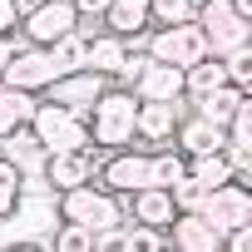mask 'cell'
<instances>
[{"mask_svg":"<svg viewBox=\"0 0 252 252\" xmlns=\"http://www.w3.org/2000/svg\"><path fill=\"white\" fill-rule=\"evenodd\" d=\"M134 114H139V99L129 89L109 84L94 109L84 114V129H89V149H104V154H119V149H134Z\"/></svg>","mask_w":252,"mask_h":252,"instance_id":"cell-1","label":"cell"},{"mask_svg":"<svg viewBox=\"0 0 252 252\" xmlns=\"http://www.w3.org/2000/svg\"><path fill=\"white\" fill-rule=\"evenodd\" d=\"M193 25L208 45V60H227L232 50H247V40H252V20H242L227 0H203L193 10Z\"/></svg>","mask_w":252,"mask_h":252,"instance_id":"cell-2","label":"cell"},{"mask_svg":"<svg viewBox=\"0 0 252 252\" xmlns=\"http://www.w3.org/2000/svg\"><path fill=\"white\" fill-rule=\"evenodd\" d=\"M55 203H60V222H74V227H89V232H109V227L124 222V198L104 193L99 183L55 193Z\"/></svg>","mask_w":252,"mask_h":252,"instance_id":"cell-3","label":"cell"},{"mask_svg":"<svg viewBox=\"0 0 252 252\" xmlns=\"http://www.w3.org/2000/svg\"><path fill=\"white\" fill-rule=\"evenodd\" d=\"M60 227V203L45 188V178H25V193L10 213V232L15 242H50V232Z\"/></svg>","mask_w":252,"mask_h":252,"instance_id":"cell-4","label":"cell"},{"mask_svg":"<svg viewBox=\"0 0 252 252\" xmlns=\"http://www.w3.org/2000/svg\"><path fill=\"white\" fill-rule=\"evenodd\" d=\"M30 134L45 154H79L89 149V129H84V119L64 114L60 104L50 99H35V114H30Z\"/></svg>","mask_w":252,"mask_h":252,"instance_id":"cell-5","label":"cell"},{"mask_svg":"<svg viewBox=\"0 0 252 252\" xmlns=\"http://www.w3.org/2000/svg\"><path fill=\"white\" fill-rule=\"evenodd\" d=\"M74 30H79V15H74L69 0H40V5H30V10L20 15V35H25L35 50H50V45L69 40Z\"/></svg>","mask_w":252,"mask_h":252,"instance_id":"cell-6","label":"cell"},{"mask_svg":"<svg viewBox=\"0 0 252 252\" xmlns=\"http://www.w3.org/2000/svg\"><path fill=\"white\" fill-rule=\"evenodd\" d=\"M149 60L154 64H168V69H193L208 60V45L198 35V25H168V30H154L149 35Z\"/></svg>","mask_w":252,"mask_h":252,"instance_id":"cell-7","label":"cell"},{"mask_svg":"<svg viewBox=\"0 0 252 252\" xmlns=\"http://www.w3.org/2000/svg\"><path fill=\"white\" fill-rule=\"evenodd\" d=\"M198 218H203L218 237H227V232H237V227H252V193H247V183H222V188H213V193L203 198Z\"/></svg>","mask_w":252,"mask_h":252,"instance_id":"cell-8","label":"cell"},{"mask_svg":"<svg viewBox=\"0 0 252 252\" xmlns=\"http://www.w3.org/2000/svg\"><path fill=\"white\" fill-rule=\"evenodd\" d=\"M94 178H99V188L114 193V198H129V193L149 188V149H119V154H109V158L94 168Z\"/></svg>","mask_w":252,"mask_h":252,"instance_id":"cell-9","label":"cell"},{"mask_svg":"<svg viewBox=\"0 0 252 252\" xmlns=\"http://www.w3.org/2000/svg\"><path fill=\"white\" fill-rule=\"evenodd\" d=\"M60 79V69H55V60H50V50H35V45H25V50H15L10 55V64H5V74H0V84L5 89H20V94H45L50 84Z\"/></svg>","mask_w":252,"mask_h":252,"instance_id":"cell-10","label":"cell"},{"mask_svg":"<svg viewBox=\"0 0 252 252\" xmlns=\"http://www.w3.org/2000/svg\"><path fill=\"white\" fill-rule=\"evenodd\" d=\"M104 89H109V79H99V74L79 69V74H64V79H55V84L45 89V99H50V104H60L64 114L84 119V114L94 109V99H99Z\"/></svg>","mask_w":252,"mask_h":252,"instance_id":"cell-11","label":"cell"},{"mask_svg":"<svg viewBox=\"0 0 252 252\" xmlns=\"http://www.w3.org/2000/svg\"><path fill=\"white\" fill-rule=\"evenodd\" d=\"M40 178H45L50 193H69V188L94 183V149H79V154H50Z\"/></svg>","mask_w":252,"mask_h":252,"instance_id":"cell-12","label":"cell"},{"mask_svg":"<svg viewBox=\"0 0 252 252\" xmlns=\"http://www.w3.org/2000/svg\"><path fill=\"white\" fill-rule=\"evenodd\" d=\"M173 218H178V213H173V198H168L163 188H139V193L124 198V222H134V227H154V232H163Z\"/></svg>","mask_w":252,"mask_h":252,"instance_id":"cell-13","label":"cell"},{"mask_svg":"<svg viewBox=\"0 0 252 252\" xmlns=\"http://www.w3.org/2000/svg\"><path fill=\"white\" fill-rule=\"evenodd\" d=\"M163 242H168V252H218V247H222V237H218L198 213H178V218L163 227Z\"/></svg>","mask_w":252,"mask_h":252,"instance_id":"cell-14","label":"cell"},{"mask_svg":"<svg viewBox=\"0 0 252 252\" xmlns=\"http://www.w3.org/2000/svg\"><path fill=\"white\" fill-rule=\"evenodd\" d=\"M222 129L218 124H208V119H198V114H183L178 119V129H173V149L183 154V158H203V154H222Z\"/></svg>","mask_w":252,"mask_h":252,"instance_id":"cell-15","label":"cell"},{"mask_svg":"<svg viewBox=\"0 0 252 252\" xmlns=\"http://www.w3.org/2000/svg\"><path fill=\"white\" fill-rule=\"evenodd\" d=\"M139 104H178L183 99V69H168V64H144V74H139V84L129 89Z\"/></svg>","mask_w":252,"mask_h":252,"instance_id":"cell-16","label":"cell"},{"mask_svg":"<svg viewBox=\"0 0 252 252\" xmlns=\"http://www.w3.org/2000/svg\"><path fill=\"white\" fill-rule=\"evenodd\" d=\"M178 119H183L178 104H139V114H134V139H139V144H168V149H173Z\"/></svg>","mask_w":252,"mask_h":252,"instance_id":"cell-17","label":"cell"},{"mask_svg":"<svg viewBox=\"0 0 252 252\" xmlns=\"http://www.w3.org/2000/svg\"><path fill=\"white\" fill-rule=\"evenodd\" d=\"M124 60H129V40H114V35H89V40H84V69H89V74L114 79Z\"/></svg>","mask_w":252,"mask_h":252,"instance_id":"cell-18","label":"cell"},{"mask_svg":"<svg viewBox=\"0 0 252 252\" xmlns=\"http://www.w3.org/2000/svg\"><path fill=\"white\" fill-rule=\"evenodd\" d=\"M104 35L114 40H134L149 30V0H109V10H104Z\"/></svg>","mask_w":252,"mask_h":252,"instance_id":"cell-19","label":"cell"},{"mask_svg":"<svg viewBox=\"0 0 252 252\" xmlns=\"http://www.w3.org/2000/svg\"><path fill=\"white\" fill-rule=\"evenodd\" d=\"M0 158L15 163V168H20V178H40L50 154L35 144V134H30V129H20V134H10V139H0Z\"/></svg>","mask_w":252,"mask_h":252,"instance_id":"cell-20","label":"cell"},{"mask_svg":"<svg viewBox=\"0 0 252 252\" xmlns=\"http://www.w3.org/2000/svg\"><path fill=\"white\" fill-rule=\"evenodd\" d=\"M30 114H35V99H30V94L0 84V139H10V134L30 129Z\"/></svg>","mask_w":252,"mask_h":252,"instance_id":"cell-21","label":"cell"},{"mask_svg":"<svg viewBox=\"0 0 252 252\" xmlns=\"http://www.w3.org/2000/svg\"><path fill=\"white\" fill-rule=\"evenodd\" d=\"M188 178V158L178 154V149H158V154H149V188H178Z\"/></svg>","mask_w":252,"mask_h":252,"instance_id":"cell-22","label":"cell"},{"mask_svg":"<svg viewBox=\"0 0 252 252\" xmlns=\"http://www.w3.org/2000/svg\"><path fill=\"white\" fill-rule=\"evenodd\" d=\"M227 84V74H222V60H203V64H193V69H183V99H208L213 89H222Z\"/></svg>","mask_w":252,"mask_h":252,"instance_id":"cell-23","label":"cell"},{"mask_svg":"<svg viewBox=\"0 0 252 252\" xmlns=\"http://www.w3.org/2000/svg\"><path fill=\"white\" fill-rule=\"evenodd\" d=\"M242 104H247V94L232 89V84H222V89H213L208 99H198V119H208V124H218V129H222V124H227Z\"/></svg>","mask_w":252,"mask_h":252,"instance_id":"cell-24","label":"cell"},{"mask_svg":"<svg viewBox=\"0 0 252 252\" xmlns=\"http://www.w3.org/2000/svg\"><path fill=\"white\" fill-rule=\"evenodd\" d=\"M188 178H193L203 193H213V188H222V183H237L222 154H203V158H188Z\"/></svg>","mask_w":252,"mask_h":252,"instance_id":"cell-25","label":"cell"},{"mask_svg":"<svg viewBox=\"0 0 252 252\" xmlns=\"http://www.w3.org/2000/svg\"><path fill=\"white\" fill-rule=\"evenodd\" d=\"M198 10V0H149V25L168 30V25H188Z\"/></svg>","mask_w":252,"mask_h":252,"instance_id":"cell-26","label":"cell"},{"mask_svg":"<svg viewBox=\"0 0 252 252\" xmlns=\"http://www.w3.org/2000/svg\"><path fill=\"white\" fill-rule=\"evenodd\" d=\"M50 252H94V232L74 227V222H60L50 232Z\"/></svg>","mask_w":252,"mask_h":252,"instance_id":"cell-27","label":"cell"},{"mask_svg":"<svg viewBox=\"0 0 252 252\" xmlns=\"http://www.w3.org/2000/svg\"><path fill=\"white\" fill-rule=\"evenodd\" d=\"M20 193H25V178H20V168L0 158V218H10V213H15Z\"/></svg>","mask_w":252,"mask_h":252,"instance_id":"cell-28","label":"cell"},{"mask_svg":"<svg viewBox=\"0 0 252 252\" xmlns=\"http://www.w3.org/2000/svg\"><path fill=\"white\" fill-rule=\"evenodd\" d=\"M222 74H227V84L232 89H252V50H232L227 60H222Z\"/></svg>","mask_w":252,"mask_h":252,"instance_id":"cell-29","label":"cell"},{"mask_svg":"<svg viewBox=\"0 0 252 252\" xmlns=\"http://www.w3.org/2000/svg\"><path fill=\"white\" fill-rule=\"evenodd\" d=\"M168 198H173V213H198V208H203V198H208V193H203V188H198V183H193V178H183V183H178V188H168Z\"/></svg>","mask_w":252,"mask_h":252,"instance_id":"cell-30","label":"cell"},{"mask_svg":"<svg viewBox=\"0 0 252 252\" xmlns=\"http://www.w3.org/2000/svg\"><path fill=\"white\" fill-rule=\"evenodd\" d=\"M129 227V252H163L168 242H163V232H154V227H134V222H124Z\"/></svg>","mask_w":252,"mask_h":252,"instance_id":"cell-31","label":"cell"},{"mask_svg":"<svg viewBox=\"0 0 252 252\" xmlns=\"http://www.w3.org/2000/svg\"><path fill=\"white\" fill-rule=\"evenodd\" d=\"M94 252H129V227H109V232H94Z\"/></svg>","mask_w":252,"mask_h":252,"instance_id":"cell-32","label":"cell"},{"mask_svg":"<svg viewBox=\"0 0 252 252\" xmlns=\"http://www.w3.org/2000/svg\"><path fill=\"white\" fill-rule=\"evenodd\" d=\"M20 5H15V0H0V40H10L15 30H20Z\"/></svg>","mask_w":252,"mask_h":252,"instance_id":"cell-33","label":"cell"},{"mask_svg":"<svg viewBox=\"0 0 252 252\" xmlns=\"http://www.w3.org/2000/svg\"><path fill=\"white\" fill-rule=\"evenodd\" d=\"M69 5H74L79 25H89V20H104V10H109V0H69Z\"/></svg>","mask_w":252,"mask_h":252,"instance_id":"cell-34","label":"cell"},{"mask_svg":"<svg viewBox=\"0 0 252 252\" xmlns=\"http://www.w3.org/2000/svg\"><path fill=\"white\" fill-rule=\"evenodd\" d=\"M218 252H252V227H237V232H227Z\"/></svg>","mask_w":252,"mask_h":252,"instance_id":"cell-35","label":"cell"},{"mask_svg":"<svg viewBox=\"0 0 252 252\" xmlns=\"http://www.w3.org/2000/svg\"><path fill=\"white\" fill-rule=\"evenodd\" d=\"M10 252H50V242H15Z\"/></svg>","mask_w":252,"mask_h":252,"instance_id":"cell-36","label":"cell"},{"mask_svg":"<svg viewBox=\"0 0 252 252\" xmlns=\"http://www.w3.org/2000/svg\"><path fill=\"white\" fill-rule=\"evenodd\" d=\"M198 5H203V0H198Z\"/></svg>","mask_w":252,"mask_h":252,"instance_id":"cell-37","label":"cell"},{"mask_svg":"<svg viewBox=\"0 0 252 252\" xmlns=\"http://www.w3.org/2000/svg\"><path fill=\"white\" fill-rule=\"evenodd\" d=\"M163 252H168V247H163Z\"/></svg>","mask_w":252,"mask_h":252,"instance_id":"cell-38","label":"cell"}]
</instances>
